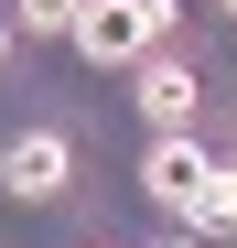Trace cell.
<instances>
[{"label":"cell","instance_id":"obj_1","mask_svg":"<svg viewBox=\"0 0 237 248\" xmlns=\"http://www.w3.org/2000/svg\"><path fill=\"white\" fill-rule=\"evenodd\" d=\"M162 32H173V0H87L65 44L87 65H140V54H162Z\"/></svg>","mask_w":237,"mask_h":248},{"label":"cell","instance_id":"obj_2","mask_svg":"<svg viewBox=\"0 0 237 248\" xmlns=\"http://www.w3.org/2000/svg\"><path fill=\"white\" fill-rule=\"evenodd\" d=\"M140 194L162 205V216L205 227V216H216V151L194 140V130H183V140H151V162H140Z\"/></svg>","mask_w":237,"mask_h":248},{"label":"cell","instance_id":"obj_3","mask_svg":"<svg viewBox=\"0 0 237 248\" xmlns=\"http://www.w3.org/2000/svg\"><path fill=\"white\" fill-rule=\"evenodd\" d=\"M130 97H140V119H151L162 140H183L205 87H194V65H183V54H140V65H130Z\"/></svg>","mask_w":237,"mask_h":248},{"label":"cell","instance_id":"obj_4","mask_svg":"<svg viewBox=\"0 0 237 248\" xmlns=\"http://www.w3.org/2000/svg\"><path fill=\"white\" fill-rule=\"evenodd\" d=\"M0 184H11L22 205H54V194L75 184V140H65V130H22L11 151H0Z\"/></svg>","mask_w":237,"mask_h":248},{"label":"cell","instance_id":"obj_5","mask_svg":"<svg viewBox=\"0 0 237 248\" xmlns=\"http://www.w3.org/2000/svg\"><path fill=\"white\" fill-rule=\"evenodd\" d=\"M87 0H11V32H75Z\"/></svg>","mask_w":237,"mask_h":248},{"label":"cell","instance_id":"obj_6","mask_svg":"<svg viewBox=\"0 0 237 248\" xmlns=\"http://www.w3.org/2000/svg\"><path fill=\"white\" fill-rule=\"evenodd\" d=\"M205 227H237V162H216V216Z\"/></svg>","mask_w":237,"mask_h":248},{"label":"cell","instance_id":"obj_7","mask_svg":"<svg viewBox=\"0 0 237 248\" xmlns=\"http://www.w3.org/2000/svg\"><path fill=\"white\" fill-rule=\"evenodd\" d=\"M0 65H11V11H0Z\"/></svg>","mask_w":237,"mask_h":248},{"label":"cell","instance_id":"obj_8","mask_svg":"<svg viewBox=\"0 0 237 248\" xmlns=\"http://www.w3.org/2000/svg\"><path fill=\"white\" fill-rule=\"evenodd\" d=\"M162 248H205V237H194V227H183V237H162Z\"/></svg>","mask_w":237,"mask_h":248},{"label":"cell","instance_id":"obj_9","mask_svg":"<svg viewBox=\"0 0 237 248\" xmlns=\"http://www.w3.org/2000/svg\"><path fill=\"white\" fill-rule=\"evenodd\" d=\"M216 11H237V0H216Z\"/></svg>","mask_w":237,"mask_h":248}]
</instances>
